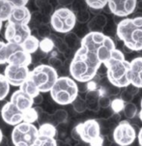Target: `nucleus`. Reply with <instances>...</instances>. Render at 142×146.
Listing matches in <instances>:
<instances>
[{"instance_id": "1", "label": "nucleus", "mask_w": 142, "mask_h": 146, "mask_svg": "<svg viewBox=\"0 0 142 146\" xmlns=\"http://www.w3.org/2000/svg\"><path fill=\"white\" fill-rule=\"evenodd\" d=\"M116 48L110 36L104 33H88L81 39L80 48L74 52L69 71L72 78L80 83L95 80L98 71Z\"/></svg>"}, {"instance_id": "2", "label": "nucleus", "mask_w": 142, "mask_h": 146, "mask_svg": "<svg viewBox=\"0 0 142 146\" xmlns=\"http://www.w3.org/2000/svg\"><path fill=\"white\" fill-rule=\"evenodd\" d=\"M104 65L106 68L107 80L112 85L122 89L131 85V63L127 60L125 54L120 49H114L110 57L104 63Z\"/></svg>"}, {"instance_id": "3", "label": "nucleus", "mask_w": 142, "mask_h": 146, "mask_svg": "<svg viewBox=\"0 0 142 146\" xmlns=\"http://www.w3.org/2000/svg\"><path fill=\"white\" fill-rule=\"evenodd\" d=\"M116 35L131 51L142 50V16L126 18L116 25Z\"/></svg>"}, {"instance_id": "4", "label": "nucleus", "mask_w": 142, "mask_h": 146, "mask_svg": "<svg viewBox=\"0 0 142 146\" xmlns=\"http://www.w3.org/2000/svg\"><path fill=\"white\" fill-rule=\"evenodd\" d=\"M78 85L74 78L70 76H59L50 90V97L56 104L67 106L78 97Z\"/></svg>"}, {"instance_id": "5", "label": "nucleus", "mask_w": 142, "mask_h": 146, "mask_svg": "<svg viewBox=\"0 0 142 146\" xmlns=\"http://www.w3.org/2000/svg\"><path fill=\"white\" fill-rule=\"evenodd\" d=\"M29 78L35 83L40 93H46L50 92L59 76L57 71L48 64H41L30 72Z\"/></svg>"}, {"instance_id": "6", "label": "nucleus", "mask_w": 142, "mask_h": 146, "mask_svg": "<svg viewBox=\"0 0 142 146\" xmlns=\"http://www.w3.org/2000/svg\"><path fill=\"white\" fill-rule=\"evenodd\" d=\"M80 140L89 146H104V137L102 135V129L99 121L88 119L76 126Z\"/></svg>"}, {"instance_id": "7", "label": "nucleus", "mask_w": 142, "mask_h": 146, "mask_svg": "<svg viewBox=\"0 0 142 146\" xmlns=\"http://www.w3.org/2000/svg\"><path fill=\"white\" fill-rule=\"evenodd\" d=\"M76 17L74 12L68 7H59L52 14L50 25L57 33L68 34L76 27Z\"/></svg>"}, {"instance_id": "8", "label": "nucleus", "mask_w": 142, "mask_h": 146, "mask_svg": "<svg viewBox=\"0 0 142 146\" xmlns=\"http://www.w3.org/2000/svg\"><path fill=\"white\" fill-rule=\"evenodd\" d=\"M39 137V128L34 124L22 122L14 127L11 139L14 146H33Z\"/></svg>"}, {"instance_id": "9", "label": "nucleus", "mask_w": 142, "mask_h": 146, "mask_svg": "<svg viewBox=\"0 0 142 146\" xmlns=\"http://www.w3.org/2000/svg\"><path fill=\"white\" fill-rule=\"evenodd\" d=\"M32 35V30L29 24H16L8 21L5 28L4 37L7 43L21 46Z\"/></svg>"}, {"instance_id": "10", "label": "nucleus", "mask_w": 142, "mask_h": 146, "mask_svg": "<svg viewBox=\"0 0 142 146\" xmlns=\"http://www.w3.org/2000/svg\"><path fill=\"white\" fill-rule=\"evenodd\" d=\"M112 135H113V141L120 146L131 145L137 137L135 127L127 120H122L116 126Z\"/></svg>"}, {"instance_id": "11", "label": "nucleus", "mask_w": 142, "mask_h": 146, "mask_svg": "<svg viewBox=\"0 0 142 146\" xmlns=\"http://www.w3.org/2000/svg\"><path fill=\"white\" fill-rule=\"evenodd\" d=\"M30 72L28 67L19 66V65H7L4 70L6 80H8L10 85L21 87V85L29 78Z\"/></svg>"}, {"instance_id": "12", "label": "nucleus", "mask_w": 142, "mask_h": 146, "mask_svg": "<svg viewBox=\"0 0 142 146\" xmlns=\"http://www.w3.org/2000/svg\"><path fill=\"white\" fill-rule=\"evenodd\" d=\"M138 2L135 0H128V1H108L107 7L112 15L116 18H126L135 11Z\"/></svg>"}, {"instance_id": "13", "label": "nucleus", "mask_w": 142, "mask_h": 146, "mask_svg": "<svg viewBox=\"0 0 142 146\" xmlns=\"http://www.w3.org/2000/svg\"><path fill=\"white\" fill-rule=\"evenodd\" d=\"M2 119L6 124L11 126H17L23 122L24 112L19 110L11 102H7L1 110Z\"/></svg>"}, {"instance_id": "14", "label": "nucleus", "mask_w": 142, "mask_h": 146, "mask_svg": "<svg viewBox=\"0 0 142 146\" xmlns=\"http://www.w3.org/2000/svg\"><path fill=\"white\" fill-rule=\"evenodd\" d=\"M32 63V55L27 53L21 46L15 44L13 46L11 53L9 55L7 64L10 65H19L29 67Z\"/></svg>"}, {"instance_id": "15", "label": "nucleus", "mask_w": 142, "mask_h": 146, "mask_svg": "<svg viewBox=\"0 0 142 146\" xmlns=\"http://www.w3.org/2000/svg\"><path fill=\"white\" fill-rule=\"evenodd\" d=\"M10 102L13 104L17 110H21V112H25V111L33 108L34 99L24 92H22L21 89H19V90L15 91L12 94Z\"/></svg>"}, {"instance_id": "16", "label": "nucleus", "mask_w": 142, "mask_h": 146, "mask_svg": "<svg viewBox=\"0 0 142 146\" xmlns=\"http://www.w3.org/2000/svg\"><path fill=\"white\" fill-rule=\"evenodd\" d=\"M131 70H129V80L131 84L134 87L142 88V56L133 58L131 61Z\"/></svg>"}, {"instance_id": "17", "label": "nucleus", "mask_w": 142, "mask_h": 146, "mask_svg": "<svg viewBox=\"0 0 142 146\" xmlns=\"http://www.w3.org/2000/svg\"><path fill=\"white\" fill-rule=\"evenodd\" d=\"M32 19V14L27 7H14L8 21L16 24H29ZM7 21V22H8Z\"/></svg>"}, {"instance_id": "18", "label": "nucleus", "mask_w": 142, "mask_h": 146, "mask_svg": "<svg viewBox=\"0 0 142 146\" xmlns=\"http://www.w3.org/2000/svg\"><path fill=\"white\" fill-rule=\"evenodd\" d=\"M107 25V18L104 14L94 16L87 24V29L90 33H104Z\"/></svg>"}, {"instance_id": "19", "label": "nucleus", "mask_w": 142, "mask_h": 146, "mask_svg": "<svg viewBox=\"0 0 142 146\" xmlns=\"http://www.w3.org/2000/svg\"><path fill=\"white\" fill-rule=\"evenodd\" d=\"M99 93L98 91H92V92H87L85 94V102L87 105V110L94 111V112H99L101 108L99 104Z\"/></svg>"}, {"instance_id": "20", "label": "nucleus", "mask_w": 142, "mask_h": 146, "mask_svg": "<svg viewBox=\"0 0 142 146\" xmlns=\"http://www.w3.org/2000/svg\"><path fill=\"white\" fill-rule=\"evenodd\" d=\"M64 41L66 44L68 46V48L71 49L72 51L76 49V51L80 48L81 44V39L78 36V34L74 32H70L68 34H65Z\"/></svg>"}, {"instance_id": "21", "label": "nucleus", "mask_w": 142, "mask_h": 146, "mask_svg": "<svg viewBox=\"0 0 142 146\" xmlns=\"http://www.w3.org/2000/svg\"><path fill=\"white\" fill-rule=\"evenodd\" d=\"M50 38H51V40L53 41L54 46H55L57 51H58L59 53L63 54L66 58L69 57V55H70V53H71L72 50L68 48V46H67L66 43H65L64 39L54 35V34H51Z\"/></svg>"}, {"instance_id": "22", "label": "nucleus", "mask_w": 142, "mask_h": 146, "mask_svg": "<svg viewBox=\"0 0 142 146\" xmlns=\"http://www.w3.org/2000/svg\"><path fill=\"white\" fill-rule=\"evenodd\" d=\"M139 89L134 87L133 85H129L128 87H125L121 90L120 92V99L123 101L125 104L128 103H133V98L135 97V95L138 93Z\"/></svg>"}, {"instance_id": "23", "label": "nucleus", "mask_w": 142, "mask_h": 146, "mask_svg": "<svg viewBox=\"0 0 142 146\" xmlns=\"http://www.w3.org/2000/svg\"><path fill=\"white\" fill-rule=\"evenodd\" d=\"M19 89H21L22 92L27 94V95L30 96V97L33 98V99L36 98L37 96H39L40 94H41L40 93V91L38 90V88H37V86L35 85V83L29 78L21 84Z\"/></svg>"}, {"instance_id": "24", "label": "nucleus", "mask_w": 142, "mask_h": 146, "mask_svg": "<svg viewBox=\"0 0 142 146\" xmlns=\"http://www.w3.org/2000/svg\"><path fill=\"white\" fill-rule=\"evenodd\" d=\"M85 2H86V5H87V7H88L89 11H90V13H93L95 16L102 14L101 11L106 8L108 4L107 0H103V1H102V0H97V1H94V0H87Z\"/></svg>"}, {"instance_id": "25", "label": "nucleus", "mask_w": 142, "mask_h": 146, "mask_svg": "<svg viewBox=\"0 0 142 146\" xmlns=\"http://www.w3.org/2000/svg\"><path fill=\"white\" fill-rule=\"evenodd\" d=\"M22 48L29 54H33L40 48V41L36 36L31 35L27 40L21 44Z\"/></svg>"}, {"instance_id": "26", "label": "nucleus", "mask_w": 142, "mask_h": 146, "mask_svg": "<svg viewBox=\"0 0 142 146\" xmlns=\"http://www.w3.org/2000/svg\"><path fill=\"white\" fill-rule=\"evenodd\" d=\"M14 6L12 5L11 1H5L0 0V19L2 21H8L13 12Z\"/></svg>"}, {"instance_id": "27", "label": "nucleus", "mask_w": 142, "mask_h": 146, "mask_svg": "<svg viewBox=\"0 0 142 146\" xmlns=\"http://www.w3.org/2000/svg\"><path fill=\"white\" fill-rule=\"evenodd\" d=\"M13 46L14 44L0 41V65L7 63L10 53L13 49Z\"/></svg>"}, {"instance_id": "28", "label": "nucleus", "mask_w": 142, "mask_h": 146, "mask_svg": "<svg viewBox=\"0 0 142 146\" xmlns=\"http://www.w3.org/2000/svg\"><path fill=\"white\" fill-rule=\"evenodd\" d=\"M61 53H59L58 51H52L50 56H49L48 58V61H47V63H48V65L52 67V68L54 69V70H59V69H61L62 67L64 66V61L66 57H61Z\"/></svg>"}, {"instance_id": "29", "label": "nucleus", "mask_w": 142, "mask_h": 146, "mask_svg": "<svg viewBox=\"0 0 142 146\" xmlns=\"http://www.w3.org/2000/svg\"><path fill=\"white\" fill-rule=\"evenodd\" d=\"M56 133H57V130H56L55 125L43 124L39 127V135H42V137L55 138Z\"/></svg>"}, {"instance_id": "30", "label": "nucleus", "mask_w": 142, "mask_h": 146, "mask_svg": "<svg viewBox=\"0 0 142 146\" xmlns=\"http://www.w3.org/2000/svg\"><path fill=\"white\" fill-rule=\"evenodd\" d=\"M35 5L39 8V11L41 12L44 16L51 17L52 14L54 13L55 10L53 9L51 3H49L48 1H36Z\"/></svg>"}, {"instance_id": "31", "label": "nucleus", "mask_w": 142, "mask_h": 146, "mask_svg": "<svg viewBox=\"0 0 142 146\" xmlns=\"http://www.w3.org/2000/svg\"><path fill=\"white\" fill-rule=\"evenodd\" d=\"M10 84L8 80H6L4 75L0 74V102L4 101V99L8 96V93L10 91Z\"/></svg>"}, {"instance_id": "32", "label": "nucleus", "mask_w": 142, "mask_h": 146, "mask_svg": "<svg viewBox=\"0 0 142 146\" xmlns=\"http://www.w3.org/2000/svg\"><path fill=\"white\" fill-rule=\"evenodd\" d=\"M123 112L127 119H133V118H135V116L137 115L138 110L133 103H128L125 105Z\"/></svg>"}, {"instance_id": "33", "label": "nucleus", "mask_w": 142, "mask_h": 146, "mask_svg": "<svg viewBox=\"0 0 142 146\" xmlns=\"http://www.w3.org/2000/svg\"><path fill=\"white\" fill-rule=\"evenodd\" d=\"M54 48H55V46H54V43H53V41L51 40L50 37L47 39H43L42 41H40V49H41L44 54L49 53V52L51 53L52 51H53Z\"/></svg>"}, {"instance_id": "34", "label": "nucleus", "mask_w": 142, "mask_h": 146, "mask_svg": "<svg viewBox=\"0 0 142 146\" xmlns=\"http://www.w3.org/2000/svg\"><path fill=\"white\" fill-rule=\"evenodd\" d=\"M72 106H73L74 110L78 113H83L84 111L87 110V105L85 102V99L81 98L80 96H78V97L74 101L73 104H72Z\"/></svg>"}, {"instance_id": "35", "label": "nucleus", "mask_w": 142, "mask_h": 146, "mask_svg": "<svg viewBox=\"0 0 142 146\" xmlns=\"http://www.w3.org/2000/svg\"><path fill=\"white\" fill-rule=\"evenodd\" d=\"M38 118H39V114H38V111H37L36 108H32L24 112L23 122L34 124L36 121H38Z\"/></svg>"}, {"instance_id": "36", "label": "nucleus", "mask_w": 142, "mask_h": 146, "mask_svg": "<svg viewBox=\"0 0 142 146\" xmlns=\"http://www.w3.org/2000/svg\"><path fill=\"white\" fill-rule=\"evenodd\" d=\"M33 146H57V140L53 137H46L40 135Z\"/></svg>"}, {"instance_id": "37", "label": "nucleus", "mask_w": 142, "mask_h": 146, "mask_svg": "<svg viewBox=\"0 0 142 146\" xmlns=\"http://www.w3.org/2000/svg\"><path fill=\"white\" fill-rule=\"evenodd\" d=\"M76 21H78L79 23H87L91 19V13L89 11V9L86 8L76 12Z\"/></svg>"}, {"instance_id": "38", "label": "nucleus", "mask_w": 142, "mask_h": 146, "mask_svg": "<svg viewBox=\"0 0 142 146\" xmlns=\"http://www.w3.org/2000/svg\"><path fill=\"white\" fill-rule=\"evenodd\" d=\"M52 115H53L55 122L58 123V124H65L69 117V114H68V112H67V110H62V108L55 110Z\"/></svg>"}, {"instance_id": "39", "label": "nucleus", "mask_w": 142, "mask_h": 146, "mask_svg": "<svg viewBox=\"0 0 142 146\" xmlns=\"http://www.w3.org/2000/svg\"><path fill=\"white\" fill-rule=\"evenodd\" d=\"M37 33H38L39 37H41L42 40L43 39H47L51 36V30L50 27L47 24H40V25L36 28Z\"/></svg>"}, {"instance_id": "40", "label": "nucleus", "mask_w": 142, "mask_h": 146, "mask_svg": "<svg viewBox=\"0 0 142 146\" xmlns=\"http://www.w3.org/2000/svg\"><path fill=\"white\" fill-rule=\"evenodd\" d=\"M126 104L121 100L120 98H115L114 100H112V104H111V110H113L114 113H117V114H120L121 111H123L124 108H125Z\"/></svg>"}, {"instance_id": "41", "label": "nucleus", "mask_w": 142, "mask_h": 146, "mask_svg": "<svg viewBox=\"0 0 142 146\" xmlns=\"http://www.w3.org/2000/svg\"><path fill=\"white\" fill-rule=\"evenodd\" d=\"M99 104L101 110H106V108H111L112 100L109 97H100L99 98Z\"/></svg>"}, {"instance_id": "42", "label": "nucleus", "mask_w": 142, "mask_h": 146, "mask_svg": "<svg viewBox=\"0 0 142 146\" xmlns=\"http://www.w3.org/2000/svg\"><path fill=\"white\" fill-rule=\"evenodd\" d=\"M11 3L14 7H26L28 1L27 0H17V1H11Z\"/></svg>"}, {"instance_id": "43", "label": "nucleus", "mask_w": 142, "mask_h": 146, "mask_svg": "<svg viewBox=\"0 0 142 146\" xmlns=\"http://www.w3.org/2000/svg\"><path fill=\"white\" fill-rule=\"evenodd\" d=\"M71 135H72V137H73L74 140H78V142H79V141H81V140H80V137H79V135H78V133L76 132V128H74L73 130H72Z\"/></svg>"}, {"instance_id": "44", "label": "nucleus", "mask_w": 142, "mask_h": 146, "mask_svg": "<svg viewBox=\"0 0 142 146\" xmlns=\"http://www.w3.org/2000/svg\"><path fill=\"white\" fill-rule=\"evenodd\" d=\"M42 102H43V95H42V94H40L39 96H37L36 98H34L35 105H40V104H42Z\"/></svg>"}, {"instance_id": "45", "label": "nucleus", "mask_w": 142, "mask_h": 146, "mask_svg": "<svg viewBox=\"0 0 142 146\" xmlns=\"http://www.w3.org/2000/svg\"><path fill=\"white\" fill-rule=\"evenodd\" d=\"M137 138H138V143L139 146H142V128L138 131L137 133Z\"/></svg>"}, {"instance_id": "46", "label": "nucleus", "mask_w": 142, "mask_h": 146, "mask_svg": "<svg viewBox=\"0 0 142 146\" xmlns=\"http://www.w3.org/2000/svg\"><path fill=\"white\" fill-rule=\"evenodd\" d=\"M57 146H72V145L66 141H57Z\"/></svg>"}, {"instance_id": "47", "label": "nucleus", "mask_w": 142, "mask_h": 146, "mask_svg": "<svg viewBox=\"0 0 142 146\" xmlns=\"http://www.w3.org/2000/svg\"><path fill=\"white\" fill-rule=\"evenodd\" d=\"M0 146H9L8 139H7V137H4V138H3V140H2V142L0 143Z\"/></svg>"}, {"instance_id": "48", "label": "nucleus", "mask_w": 142, "mask_h": 146, "mask_svg": "<svg viewBox=\"0 0 142 146\" xmlns=\"http://www.w3.org/2000/svg\"><path fill=\"white\" fill-rule=\"evenodd\" d=\"M74 146H89V145H88V144H86V143H85V142H83V141H79V142L76 143V144L74 145Z\"/></svg>"}, {"instance_id": "49", "label": "nucleus", "mask_w": 142, "mask_h": 146, "mask_svg": "<svg viewBox=\"0 0 142 146\" xmlns=\"http://www.w3.org/2000/svg\"><path fill=\"white\" fill-rule=\"evenodd\" d=\"M140 106H141V110H140V112H139V119L142 122V98H141V101H140Z\"/></svg>"}, {"instance_id": "50", "label": "nucleus", "mask_w": 142, "mask_h": 146, "mask_svg": "<svg viewBox=\"0 0 142 146\" xmlns=\"http://www.w3.org/2000/svg\"><path fill=\"white\" fill-rule=\"evenodd\" d=\"M123 49H124V51H125L126 53H128V52H131V49H129V48H127V46H124Z\"/></svg>"}, {"instance_id": "51", "label": "nucleus", "mask_w": 142, "mask_h": 146, "mask_svg": "<svg viewBox=\"0 0 142 146\" xmlns=\"http://www.w3.org/2000/svg\"><path fill=\"white\" fill-rule=\"evenodd\" d=\"M3 138H4V135H3V133H2L1 129H0V143L2 142V140H3Z\"/></svg>"}, {"instance_id": "52", "label": "nucleus", "mask_w": 142, "mask_h": 146, "mask_svg": "<svg viewBox=\"0 0 142 146\" xmlns=\"http://www.w3.org/2000/svg\"><path fill=\"white\" fill-rule=\"evenodd\" d=\"M5 104H6V103H5L4 101H1V102H0V111L2 110V108H3V106H4Z\"/></svg>"}, {"instance_id": "53", "label": "nucleus", "mask_w": 142, "mask_h": 146, "mask_svg": "<svg viewBox=\"0 0 142 146\" xmlns=\"http://www.w3.org/2000/svg\"><path fill=\"white\" fill-rule=\"evenodd\" d=\"M109 146H120V145H119V144H117L116 142L112 141V142H110V144H109Z\"/></svg>"}, {"instance_id": "54", "label": "nucleus", "mask_w": 142, "mask_h": 146, "mask_svg": "<svg viewBox=\"0 0 142 146\" xmlns=\"http://www.w3.org/2000/svg\"><path fill=\"white\" fill-rule=\"evenodd\" d=\"M137 6H139V7H140V10H141V11H142V1H141V2H139V3L137 4Z\"/></svg>"}, {"instance_id": "55", "label": "nucleus", "mask_w": 142, "mask_h": 146, "mask_svg": "<svg viewBox=\"0 0 142 146\" xmlns=\"http://www.w3.org/2000/svg\"><path fill=\"white\" fill-rule=\"evenodd\" d=\"M2 22H3V21L0 19V30H1V28H2Z\"/></svg>"}, {"instance_id": "56", "label": "nucleus", "mask_w": 142, "mask_h": 146, "mask_svg": "<svg viewBox=\"0 0 142 146\" xmlns=\"http://www.w3.org/2000/svg\"><path fill=\"white\" fill-rule=\"evenodd\" d=\"M140 53H141V54H142V50H141V51H140Z\"/></svg>"}]
</instances>
